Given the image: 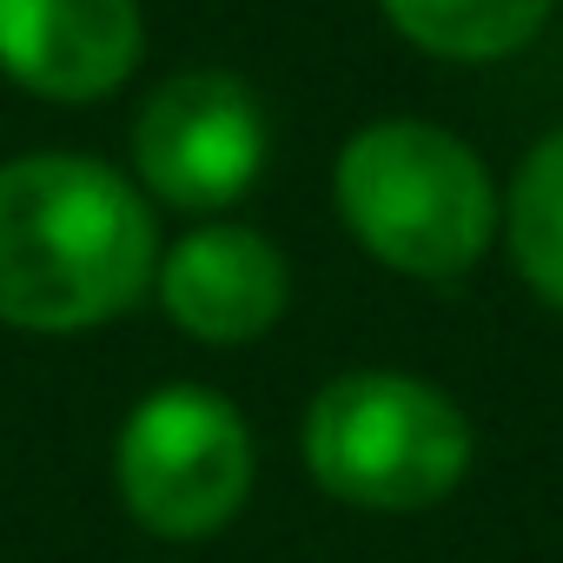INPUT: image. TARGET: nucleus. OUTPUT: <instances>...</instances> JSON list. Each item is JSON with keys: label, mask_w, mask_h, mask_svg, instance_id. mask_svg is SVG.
I'll return each mask as SVG.
<instances>
[{"label": "nucleus", "mask_w": 563, "mask_h": 563, "mask_svg": "<svg viewBox=\"0 0 563 563\" xmlns=\"http://www.w3.org/2000/svg\"><path fill=\"white\" fill-rule=\"evenodd\" d=\"M153 212L113 166L74 153L0 166V325H107L153 286Z\"/></svg>", "instance_id": "obj_1"}, {"label": "nucleus", "mask_w": 563, "mask_h": 563, "mask_svg": "<svg viewBox=\"0 0 563 563\" xmlns=\"http://www.w3.org/2000/svg\"><path fill=\"white\" fill-rule=\"evenodd\" d=\"M339 212L352 239L411 278H457L497 232L484 159L424 120H378L339 153Z\"/></svg>", "instance_id": "obj_2"}, {"label": "nucleus", "mask_w": 563, "mask_h": 563, "mask_svg": "<svg viewBox=\"0 0 563 563\" xmlns=\"http://www.w3.org/2000/svg\"><path fill=\"white\" fill-rule=\"evenodd\" d=\"M312 477L365 510H424L471 471V418L424 378L345 372L306 411Z\"/></svg>", "instance_id": "obj_3"}, {"label": "nucleus", "mask_w": 563, "mask_h": 563, "mask_svg": "<svg viewBox=\"0 0 563 563\" xmlns=\"http://www.w3.org/2000/svg\"><path fill=\"white\" fill-rule=\"evenodd\" d=\"M252 490L245 418L199 385H166L133 405L120 431V497L126 510L173 543L212 537L239 517Z\"/></svg>", "instance_id": "obj_4"}, {"label": "nucleus", "mask_w": 563, "mask_h": 563, "mask_svg": "<svg viewBox=\"0 0 563 563\" xmlns=\"http://www.w3.org/2000/svg\"><path fill=\"white\" fill-rule=\"evenodd\" d=\"M133 159L146 192H159L166 206H232L265 166V113L239 74H179L140 107Z\"/></svg>", "instance_id": "obj_5"}, {"label": "nucleus", "mask_w": 563, "mask_h": 563, "mask_svg": "<svg viewBox=\"0 0 563 563\" xmlns=\"http://www.w3.org/2000/svg\"><path fill=\"white\" fill-rule=\"evenodd\" d=\"M140 67L133 0H0V74L41 100H100Z\"/></svg>", "instance_id": "obj_6"}, {"label": "nucleus", "mask_w": 563, "mask_h": 563, "mask_svg": "<svg viewBox=\"0 0 563 563\" xmlns=\"http://www.w3.org/2000/svg\"><path fill=\"white\" fill-rule=\"evenodd\" d=\"M159 299L179 332L206 345H245L278 325L292 299V272L278 245L252 225H199L166 252Z\"/></svg>", "instance_id": "obj_7"}, {"label": "nucleus", "mask_w": 563, "mask_h": 563, "mask_svg": "<svg viewBox=\"0 0 563 563\" xmlns=\"http://www.w3.org/2000/svg\"><path fill=\"white\" fill-rule=\"evenodd\" d=\"M385 14L424 54L497 60V54H517L543 27L550 0H385Z\"/></svg>", "instance_id": "obj_8"}, {"label": "nucleus", "mask_w": 563, "mask_h": 563, "mask_svg": "<svg viewBox=\"0 0 563 563\" xmlns=\"http://www.w3.org/2000/svg\"><path fill=\"white\" fill-rule=\"evenodd\" d=\"M504 232H510V258L530 278V292L563 312V126L517 166Z\"/></svg>", "instance_id": "obj_9"}]
</instances>
